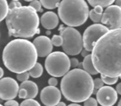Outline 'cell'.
I'll return each mask as SVG.
<instances>
[{
	"label": "cell",
	"mask_w": 121,
	"mask_h": 106,
	"mask_svg": "<svg viewBox=\"0 0 121 106\" xmlns=\"http://www.w3.org/2000/svg\"><path fill=\"white\" fill-rule=\"evenodd\" d=\"M118 106H121V99H120V100L119 101V103H118Z\"/></svg>",
	"instance_id": "cell-39"
},
{
	"label": "cell",
	"mask_w": 121,
	"mask_h": 106,
	"mask_svg": "<svg viewBox=\"0 0 121 106\" xmlns=\"http://www.w3.org/2000/svg\"><path fill=\"white\" fill-rule=\"evenodd\" d=\"M42 5L45 8L47 9H55L60 5V0H39Z\"/></svg>",
	"instance_id": "cell-21"
},
{
	"label": "cell",
	"mask_w": 121,
	"mask_h": 106,
	"mask_svg": "<svg viewBox=\"0 0 121 106\" xmlns=\"http://www.w3.org/2000/svg\"><path fill=\"white\" fill-rule=\"evenodd\" d=\"M22 7V4L19 1H12L10 4H9V9H13L16 8H20Z\"/></svg>",
	"instance_id": "cell-29"
},
{
	"label": "cell",
	"mask_w": 121,
	"mask_h": 106,
	"mask_svg": "<svg viewBox=\"0 0 121 106\" xmlns=\"http://www.w3.org/2000/svg\"><path fill=\"white\" fill-rule=\"evenodd\" d=\"M94 80L81 69L69 71L60 81V91L67 100L81 103L91 97L94 92Z\"/></svg>",
	"instance_id": "cell-4"
},
{
	"label": "cell",
	"mask_w": 121,
	"mask_h": 106,
	"mask_svg": "<svg viewBox=\"0 0 121 106\" xmlns=\"http://www.w3.org/2000/svg\"><path fill=\"white\" fill-rule=\"evenodd\" d=\"M19 85L14 79L11 77L2 78L0 80V99L3 100H11L17 97Z\"/></svg>",
	"instance_id": "cell-10"
},
{
	"label": "cell",
	"mask_w": 121,
	"mask_h": 106,
	"mask_svg": "<svg viewBox=\"0 0 121 106\" xmlns=\"http://www.w3.org/2000/svg\"><path fill=\"white\" fill-rule=\"evenodd\" d=\"M118 99V93L111 86H103L96 93V100L101 106H113Z\"/></svg>",
	"instance_id": "cell-11"
},
{
	"label": "cell",
	"mask_w": 121,
	"mask_h": 106,
	"mask_svg": "<svg viewBox=\"0 0 121 106\" xmlns=\"http://www.w3.org/2000/svg\"><path fill=\"white\" fill-rule=\"evenodd\" d=\"M38 93V87L37 84L32 81H26L19 85L18 97L20 99H28L37 97Z\"/></svg>",
	"instance_id": "cell-14"
},
{
	"label": "cell",
	"mask_w": 121,
	"mask_h": 106,
	"mask_svg": "<svg viewBox=\"0 0 121 106\" xmlns=\"http://www.w3.org/2000/svg\"><path fill=\"white\" fill-rule=\"evenodd\" d=\"M4 106H19V104L17 103V101L14 100V99H11V100L6 101Z\"/></svg>",
	"instance_id": "cell-30"
},
{
	"label": "cell",
	"mask_w": 121,
	"mask_h": 106,
	"mask_svg": "<svg viewBox=\"0 0 121 106\" xmlns=\"http://www.w3.org/2000/svg\"><path fill=\"white\" fill-rule=\"evenodd\" d=\"M37 56L33 43L22 38L11 41L3 51L4 66L17 74L30 71L37 63Z\"/></svg>",
	"instance_id": "cell-2"
},
{
	"label": "cell",
	"mask_w": 121,
	"mask_h": 106,
	"mask_svg": "<svg viewBox=\"0 0 121 106\" xmlns=\"http://www.w3.org/2000/svg\"><path fill=\"white\" fill-rule=\"evenodd\" d=\"M46 33H47V35H50V34H51V32H50L49 30H47V32H46Z\"/></svg>",
	"instance_id": "cell-38"
},
{
	"label": "cell",
	"mask_w": 121,
	"mask_h": 106,
	"mask_svg": "<svg viewBox=\"0 0 121 106\" xmlns=\"http://www.w3.org/2000/svg\"><path fill=\"white\" fill-rule=\"evenodd\" d=\"M80 106H81V105H80Z\"/></svg>",
	"instance_id": "cell-44"
},
{
	"label": "cell",
	"mask_w": 121,
	"mask_h": 106,
	"mask_svg": "<svg viewBox=\"0 0 121 106\" xmlns=\"http://www.w3.org/2000/svg\"><path fill=\"white\" fill-rule=\"evenodd\" d=\"M41 23L44 28L52 30L57 27L59 23V17L53 12H47L41 17Z\"/></svg>",
	"instance_id": "cell-15"
},
{
	"label": "cell",
	"mask_w": 121,
	"mask_h": 106,
	"mask_svg": "<svg viewBox=\"0 0 121 106\" xmlns=\"http://www.w3.org/2000/svg\"><path fill=\"white\" fill-rule=\"evenodd\" d=\"M9 12V8L7 0H0V22L6 18Z\"/></svg>",
	"instance_id": "cell-20"
},
{
	"label": "cell",
	"mask_w": 121,
	"mask_h": 106,
	"mask_svg": "<svg viewBox=\"0 0 121 106\" xmlns=\"http://www.w3.org/2000/svg\"><path fill=\"white\" fill-rule=\"evenodd\" d=\"M56 106H66V104H65L64 102H61V101H60V102L56 104Z\"/></svg>",
	"instance_id": "cell-37"
},
{
	"label": "cell",
	"mask_w": 121,
	"mask_h": 106,
	"mask_svg": "<svg viewBox=\"0 0 121 106\" xmlns=\"http://www.w3.org/2000/svg\"><path fill=\"white\" fill-rule=\"evenodd\" d=\"M104 83L103 82L102 79L101 78H96V79L94 80V87L95 89H100L101 87L104 86Z\"/></svg>",
	"instance_id": "cell-28"
},
{
	"label": "cell",
	"mask_w": 121,
	"mask_h": 106,
	"mask_svg": "<svg viewBox=\"0 0 121 106\" xmlns=\"http://www.w3.org/2000/svg\"><path fill=\"white\" fill-rule=\"evenodd\" d=\"M40 99L46 106H56L61 99V91L56 86H47L41 91Z\"/></svg>",
	"instance_id": "cell-12"
},
{
	"label": "cell",
	"mask_w": 121,
	"mask_h": 106,
	"mask_svg": "<svg viewBox=\"0 0 121 106\" xmlns=\"http://www.w3.org/2000/svg\"><path fill=\"white\" fill-rule=\"evenodd\" d=\"M101 22L109 30L121 28V8L117 5L107 7L103 13Z\"/></svg>",
	"instance_id": "cell-9"
},
{
	"label": "cell",
	"mask_w": 121,
	"mask_h": 106,
	"mask_svg": "<svg viewBox=\"0 0 121 106\" xmlns=\"http://www.w3.org/2000/svg\"><path fill=\"white\" fill-rule=\"evenodd\" d=\"M51 41H52V45L55 46V47H60V46H62L63 40L60 35H54L52 37V38L51 39Z\"/></svg>",
	"instance_id": "cell-24"
},
{
	"label": "cell",
	"mask_w": 121,
	"mask_h": 106,
	"mask_svg": "<svg viewBox=\"0 0 121 106\" xmlns=\"http://www.w3.org/2000/svg\"><path fill=\"white\" fill-rule=\"evenodd\" d=\"M100 78L102 79L104 84L109 85H114L115 83H117L118 80H119V77H110V76H104V75H100Z\"/></svg>",
	"instance_id": "cell-22"
},
{
	"label": "cell",
	"mask_w": 121,
	"mask_h": 106,
	"mask_svg": "<svg viewBox=\"0 0 121 106\" xmlns=\"http://www.w3.org/2000/svg\"><path fill=\"white\" fill-rule=\"evenodd\" d=\"M91 56L94 66L100 75L121 76V28L109 30L95 45Z\"/></svg>",
	"instance_id": "cell-1"
},
{
	"label": "cell",
	"mask_w": 121,
	"mask_h": 106,
	"mask_svg": "<svg viewBox=\"0 0 121 106\" xmlns=\"http://www.w3.org/2000/svg\"><path fill=\"white\" fill-rule=\"evenodd\" d=\"M0 106H4V105H2V104H0Z\"/></svg>",
	"instance_id": "cell-42"
},
{
	"label": "cell",
	"mask_w": 121,
	"mask_h": 106,
	"mask_svg": "<svg viewBox=\"0 0 121 106\" xmlns=\"http://www.w3.org/2000/svg\"><path fill=\"white\" fill-rule=\"evenodd\" d=\"M120 79H121V76H120Z\"/></svg>",
	"instance_id": "cell-43"
},
{
	"label": "cell",
	"mask_w": 121,
	"mask_h": 106,
	"mask_svg": "<svg viewBox=\"0 0 121 106\" xmlns=\"http://www.w3.org/2000/svg\"><path fill=\"white\" fill-rule=\"evenodd\" d=\"M88 3L92 7H96V6H100V7H109L112 5L115 0H87Z\"/></svg>",
	"instance_id": "cell-18"
},
{
	"label": "cell",
	"mask_w": 121,
	"mask_h": 106,
	"mask_svg": "<svg viewBox=\"0 0 121 106\" xmlns=\"http://www.w3.org/2000/svg\"><path fill=\"white\" fill-rule=\"evenodd\" d=\"M4 70H3V68L0 67V79H2L3 76H4Z\"/></svg>",
	"instance_id": "cell-35"
},
{
	"label": "cell",
	"mask_w": 121,
	"mask_h": 106,
	"mask_svg": "<svg viewBox=\"0 0 121 106\" xmlns=\"http://www.w3.org/2000/svg\"><path fill=\"white\" fill-rule=\"evenodd\" d=\"M40 19L37 13L30 6L9 9L6 25L10 37L27 39L39 33Z\"/></svg>",
	"instance_id": "cell-3"
},
{
	"label": "cell",
	"mask_w": 121,
	"mask_h": 106,
	"mask_svg": "<svg viewBox=\"0 0 121 106\" xmlns=\"http://www.w3.org/2000/svg\"><path fill=\"white\" fill-rule=\"evenodd\" d=\"M45 68L47 73L53 77L64 76L71 68V61L65 52L54 51L47 56Z\"/></svg>",
	"instance_id": "cell-7"
},
{
	"label": "cell",
	"mask_w": 121,
	"mask_h": 106,
	"mask_svg": "<svg viewBox=\"0 0 121 106\" xmlns=\"http://www.w3.org/2000/svg\"><path fill=\"white\" fill-rule=\"evenodd\" d=\"M88 52H89V51H87L86 49H85V50H82V51H81V56L85 58L86 56H87L88 55H89V54H88Z\"/></svg>",
	"instance_id": "cell-34"
},
{
	"label": "cell",
	"mask_w": 121,
	"mask_h": 106,
	"mask_svg": "<svg viewBox=\"0 0 121 106\" xmlns=\"http://www.w3.org/2000/svg\"><path fill=\"white\" fill-rule=\"evenodd\" d=\"M116 92L118 93V94H121V83H119V84L117 85V86H116Z\"/></svg>",
	"instance_id": "cell-33"
},
{
	"label": "cell",
	"mask_w": 121,
	"mask_h": 106,
	"mask_svg": "<svg viewBox=\"0 0 121 106\" xmlns=\"http://www.w3.org/2000/svg\"><path fill=\"white\" fill-rule=\"evenodd\" d=\"M89 7L85 0H62L58 7V17L68 27H79L89 17Z\"/></svg>",
	"instance_id": "cell-5"
},
{
	"label": "cell",
	"mask_w": 121,
	"mask_h": 106,
	"mask_svg": "<svg viewBox=\"0 0 121 106\" xmlns=\"http://www.w3.org/2000/svg\"><path fill=\"white\" fill-rule=\"evenodd\" d=\"M84 106H98V102L96 99L90 97L84 101Z\"/></svg>",
	"instance_id": "cell-27"
},
{
	"label": "cell",
	"mask_w": 121,
	"mask_h": 106,
	"mask_svg": "<svg viewBox=\"0 0 121 106\" xmlns=\"http://www.w3.org/2000/svg\"><path fill=\"white\" fill-rule=\"evenodd\" d=\"M115 5L121 8V0H115Z\"/></svg>",
	"instance_id": "cell-36"
},
{
	"label": "cell",
	"mask_w": 121,
	"mask_h": 106,
	"mask_svg": "<svg viewBox=\"0 0 121 106\" xmlns=\"http://www.w3.org/2000/svg\"><path fill=\"white\" fill-rule=\"evenodd\" d=\"M82 66L83 69H84L85 71H86L87 73H89L90 75H97L98 71H96L95 67L94 66V64H93L92 61V56H91V54H89L87 56L84 58V61L82 62Z\"/></svg>",
	"instance_id": "cell-16"
},
{
	"label": "cell",
	"mask_w": 121,
	"mask_h": 106,
	"mask_svg": "<svg viewBox=\"0 0 121 106\" xmlns=\"http://www.w3.org/2000/svg\"><path fill=\"white\" fill-rule=\"evenodd\" d=\"M71 61V66L72 67H76V66H79V61H78L76 58H72V59H70Z\"/></svg>",
	"instance_id": "cell-32"
},
{
	"label": "cell",
	"mask_w": 121,
	"mask_h": 106,
	"mask_svg": "<svg viewBox=\"0 0 121 106\" xmlns=\"http://www.w3.org/2000/svg\"><path fill=\"white\" fill-rule=\"evenodd\" d=\"M103 8L100 6H96L93 9H91L89 13V17L91 19V21L95 23L101 22V18H102L103 15Z\"/></svg>",
	"instance_id": "cell-17"
},
{
	"label": "cell",
	"mask_w": 121,
	"mask_h": 106,
	"mask_svg": "<svg viewBox=\"0 0 121 106\" xmlns=\"http://www.w3.org/2000/svg\"><path fill=\"white\" fill-rule=\"evenodd\" d=\"M109 31V28L103 24L95 23L91 25L83 33V46L87 51H92L97 41Z\"/></svg>",
	"instance_id": "cell-8"
},
{
	"label": "cell",
	"mask_w": 121,
	"mask_h": 106,
	"mask_svg": "<svg viewBox=\"0 0 121 106\" xmlns=\"http://www.w3.org/2000/svg\"><path fill=\"white\" fill-rule=\"evenodd\" d=\"M33 45L37 51V56L40 57H45L52 53L53 45L49 37L46 36H39L33 41Z\"/></svg>",
	"instance_id": "cell-13"
},
{
	"label": "cell",
	"mask_w": 121,
	"mask_h": 106,
	"mask_svg": "<svg viewBox=\"0 0 121 106\" xmlns=\"http://www.w3.org/2000/svg\"><path fill=\"white\" fill-rule=\"evenodd\" d=\"M28 72L30 76H32V78H39L43 73V67L41 63L37 62Z\"/></svg>",
	"instance_id": "cell-19"
},
{
	"label": "cell",
	"mask_w": 121,
	"mask_h": 106,
	"mask_svg": "<svg viewBox=\"0 0 121 106\" xmlns=\"http://www.w3.org/2000/svg\"><path fill=\"white\" fill-rule=\"evenodd\" d=\"M12 1H18V0H12Z\"/></svg>",
	"instance_id": "cell-41"
},
{
	"label": "cell",
	"mask_w": 121,
	"mask_h": 106,
	"mask_svg": "<svg viewBox=\"0 0 121 106\" xmlns=\"http://www.w3.org/2000/svg\"><path fill=\"white\" fill-rule=\"evenodd\" d=\"M24 1H26V2H32L33 0H24Z\"/></svg>",
	"instance_id": "cell-40"
},
{
	"label": "cell",
	"mask_w": 121,
	"mask_h": 106,
	"mask_svg": "<svg viewBox=\"0 0 121 106\" xmlns=\"http://www.w3.org/2000/svg\"><path fill=\"white\" fill-rule=\"evenodd\" d=\"M57 84H58V81H57V80L56 77H52L49 79L48 85L50 86H56Z\"/></svg>",
	"instance_id": "cell-31"
},
{
	"label": "cell",
	"mask_w": 121,
	"mask_h": 106,
	"mask_svg": "<svg viewBox=\"0 0 121 106\" xmlns=\"http://www.w3.org/2000/svg\"><path fill=\"white\" fill-rule=\"evenodd\" d=\"M60 35L62 37V48L66 55L76 56L82 51L83 39L80 32L71 27H64L60 25L59 27Z\"/></svg>",
	"instance_id": "cell-6"
},
{
	"label": "cell",
	"mask_w": 121,
	"mask_h": 106,
	"mask_svg": "<svg viewBox=\"0 0 121 106\" xmlns=\"http://www.w3.org/2000/svg\"><path fill=\"white\" fill-rule=\"evenodd\" d=\"M19 106H41V104L37 102V100L33 99H24Z\"/></svg>",
	"instance_id": "cell-23"
},
{
	"label": "cell",
	"mask_w": 121,
	"mask_h": 106,
	"mask_svg": "<svg viewBox=\"0 0 121 106\" xmlns=\"http://www.w3.org/2000/svg\"><path fill=\"white\" fill-rule=\"evenodd\" d=\"M29 72L28 71H26V72H22L20 73V74H17V80L21 82H24L26 81H28L29 79Z\"/></svg>",
	"instance_id": "cell-26"
},
{
	"label": "cell",
	"mask_w": 121,
	"mask_h": 106,
	"mask_svg": "<svg viewBox=\"0 0 121 106\" xmlns=\"http://www.w3.org/2000/svg\"><path fill=\"white\" fill-rule=\"evenodd\" d=\"M31 8L34 9L36 12H42V4L40 3L39 0H33L32 2H30V4H29Z\"/></svg>",
	"instance_id": "cell-25"
}]
</instances>
